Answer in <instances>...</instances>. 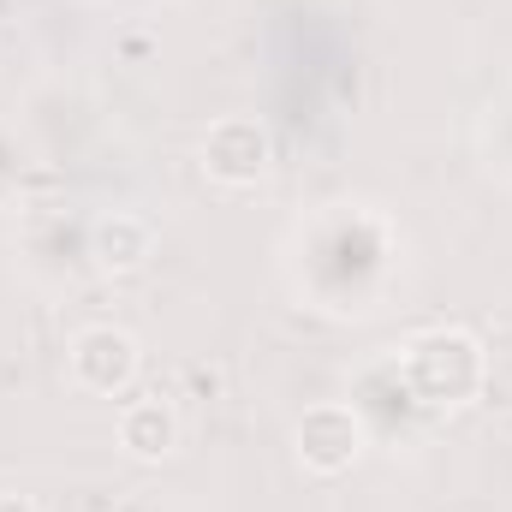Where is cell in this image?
Listing matches in <instances>:
<instances>
[{"instance_id": "6da1fadb", "label": "cell", "mask_w": 512, "mask_h": 512, "mask_svg": "<svg viewBox=\"0 0 512 512\" xmlns=\"http://www.w3.org/2000/svg\"><path fill=\"white\" fill-rule=\"evenodd\" d=\"M411 382L435 405H459L483 387V346L465 328H435L411 346Z\"/></svg>"}, {"instance_id": "7a4b0ae2", "label": "cell", "mask_w": 512, "mask_h": 512, "mask_svg": "<svg viewBox=\"0 0 512 512\" xmlns=\"http://www.w3.org/2000/svg\"><path fill=\"white\" fill-rule=\"evenodd\" d=\"M292 441H298L304 471H316V477H340V471L358 465V453H364V423H358L352 405H310Z\"/></svg>"}, {"instance_id": "3957f363", "label": "cell", "mask_w": 512, "mask_h": 512, "mask_svg": "<svg viewBox=\"0 0 512 512\" xmlns=\"http://www.w3.org/2000/svg\"><path fill=\"white\" fill-rule=\"evenodd\" d=\"M137 376V340L126 328H84L72 340V382L96 399H114L126 393Z\"/></svg>"}, {"instance_id": "277c9868", "label": "cell", "mask_w": 512, "mask_h": 512, "mask_svg": "<svg viewBox=\"0 0 512 512\" xmlns=\"http://www.w3.org/2000/svg\"><path fill=\"white\" fill-rule=\"evenodd\" d=\"M268 155H274V143H268V131L256 126V120H221V126H209L203 137V173L215 179V185H256L262 173H268Z\"/></svg>"}, {"instance_id": "5b68a950", "label": "cell", "mask_w": 512, "mask_h": 512, "mask_svg": "<svg viewBox=\"0 0 512 512\" xmlns=\"http://www.w3.org/2000/svg\"><path fill=\"white\" fill-rule=\"evenodd\" d=\"M149 251H155V227H149L143 215L114 209V215H102V221L90 227V256H96L102 274H131V268L149 262Z\"/></svg>"}, {"instance_id": "8992f818", "label": "cell", "mask_w": 512, "mask_h": 512, "mask_svg": "<svg viewBox=\"0 0 512 512\" xmlns=\"http://www.w3.org/2000/svg\"><path fill=\"white\" fill-rule=\"evenodd\" d=\"M120 447L131 459H167L179 447V417L161 399H131L120 411Z\"/></svg>"}, {"instance_id": "52a82bcc", "label": "cell", "mask_w": 512, "mask_h": 512, "mask_svg": "<svg viewBox=\"0 0 512 512\" xmlns=\"http://www.w3.org/2000/svg\"><path fill=\"white\" fill-rule=\"evenodd\" d=\"M0 512H36L30 495H0Z\"/></svg>"}]
</instances>
